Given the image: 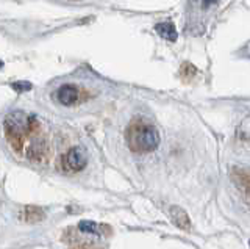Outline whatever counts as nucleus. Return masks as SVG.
Segmentation results:
<instances>
[{
	"mask_svg": "<svg viewBox=\"0 0 250 249\" xmlns=\"http://www.w3.org/2000/svg\"><path fill=\"white\" fill-rule=\"evenodd\" d=\"M155 30L161 38H164V40H167V41H175L178 36L175 25L170 24V22H160V24L155 25Z\"/></svg>",
	"mask_w": 250,
	"mask_h": 249,
	"instance_id": "6",
	"label": "nucleus"
},
{
	"mask_svg": "<svg viewBox=\"0 0 250 249\" xmlns=\"http://www.w3.org/2000/svg\"><path fill=\"white\" fill-rule=\"evenodd\" d=\"M31 121H33V118H31V116H28L27 113H23V112H14V113L6 116L5 124H6V129L10 130L11 134H14V135H22V134H25V132L30 129Z\"/></svg>",
	"mask_w": 250,
	"mask_h": 249,
	"instance_id": "2",
	"label": "nucleus"
},
{
	"mask_svg": "<svg viewBox=\"0 0 250 249\" xmlns=\"http://www.w3.org/2000/svg\"><path fill=\"white\" fill-rule=\"evenodd\" d=\"M249 243H250V241H249Z\"/></svg>",
	"mask_w": 250,
	"mask_h": 249,
	"instance_id": "10",
	"label": "nucleus"
},
{
	"mask_svg": "<svg viewBox=\"0 0 250 249\" xmlns=\"http://www.w3.org/2000/svg\"><path fill=\"white\" fill-rule=\"evenodd\" d=\"M78 97V91L72 85H64L58 90V100L62 105H72Z\"/></svg>",
	"mask_w": 250,
	"mask_h": 249,
	"instance_id": "5",
	"label": "nucleus"
},
{
	"mask_svg": "<svg viewBox=\"0 0 250 249\" xmlns=\"http://www.w3.org/2000/svg\"><path fill=\"white\" fill-rule=\"evenodd\" d=\"M14 91H30L31 90V83L30 82H14L13 85Z\"/></svg>",
	"mask_w": 250,
	"mask_h": 249,
	"instance_id": "8",
	"label": "nucleus"
},
{
	"mask_svg": "<svg viewBox=\"0 0 250 249\" xmlns=\"http://www.w3.org/2000/svg\"><path fill=\"white\" fill-rule=\"evenodd\" d=\"M66 163L72 171H82L86 166V155L80 147H74L67 152Z\"/></svg>",
	"mask_w": 250,
	"mask_h": 249,
	"instance_id": "3",
	"label": "nucleus"
},
{
	"mask_svg": "<svg viewBox=\"0 0 250 249\" xmlns=\"http://www.w3.org/2000/svg\"><path fill=\"white\" fill-rule=\"evenodd\" d=\"M169 213H170V220L174 221V224L177 226V227L183 229V230L191 229V220L182 207H177V205L170 207Z\"/></svg>",
	"mask_w": 250,
	"mask_h": 249,
	"instance_id": "4",
	"label": "nucleus"
},
{
	"mask_svg": "<svg viewBox=\"0 0 250 249\" xmlns=\"http://www.w3.org/2000/svg\"><path fill=\"white\" fill-rule=\"evenodd\" d=\"M3 66V61H0V68H2Z\"/></svg>",
	"mask_w": 250,
	"mask_h": 249,
	"instance_id": "9",
	"label": "nucleus"
},
{
	"mask_svg": "<svg viewBox=\"0 0 250 249\" xmlns=\"http://www.w3.org/2000/svg\"><path fill=\"white\" fill-rule=\"evenodd\" d=\"M78 229L84 233H97V223L94 221H82L78 224Z\"/></svg>",
	"mask_w": 250,
	"mask_h": 249,
	"instance_id": "7",
	"label": "nucleus"
},
{
	"mask_svg": "<svg viewBox=\"0 0 250 249\" xmlns=\"http://www.w3.org/2000/svg\"><path fill=\"white\" fill-rule=\"evenodd\" d=\"M130 147L136 152H152L160 144V134L153 126H136L131 129L128 136Z\"/></svg>",
	"mask_w": 250,
	"mask_h": 249,
	"instance_id": "1",
	"label": "nucleus"
}]
</instances>
